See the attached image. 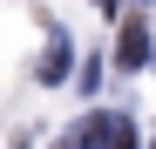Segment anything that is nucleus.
I'll use <instances>...</instances> for the list:
<instances>
[{
	"mask_svg": "<svg viewBox=\"0 0 156 149\" xmlns=\"http://www.w3.org/2000/svg\"><path fill=\"white\" fill-rule=\"evenodd\" d=\"M82 149H136V122H129L122 109H109V115H88Z\"/></svg>",
	"mask_w": 156,
	"mask_h": 149,
	"instance_id": "nucleus-1",
	"label": "nucleus"
},
{
	"mask_svg": "<svg viewBox=\"0 0 156 149\" xmlns=\"http://www.w3.org/2000/svg\"><path fill=\"white\" fill-rule=\"evenodd\" d=\"M115 68H149V27H143V20H122V34H115Z\"/></svg>",
	"mask_w": 156,
	"mask_h": 149,
	"instance_id": "nucleus-2",
	"label": "nucleus"
},
{
	"mask_svg": "<svg viewBox=\"0 0 156 149\" xmlns=\"http://www.w3.org/2000/svg\"><path fill=\"white\" fill-rule=\"evenodd\" d=\"M68 61H75V47H68V34L55 27V34H48V47H41V81H68Z\"/></svg>",
	"mask_w": 156,
	"mask_h": 149,
	"instance_id": "nucleus-3",
	"label": "nucleus"
},
{
	"mask_svg": "<svg viewBox=\"0 0 156 149\" xmlns=\"http://www.w3.org/2000/svg\"><path fill=\"white\" fill-rule=\"evenodd\" d=\"M95 7H102V14H115V7H122V0H95Z\"/></svg>",
	"mask_w": 156,
	"mask_h": 149,
	"instance_id": "nucleus-4",
	"label": "nucleus"
},
{
	"mask_svg": "<svg viewBox=\"0 0 156 149\" xmlns=\"http://www.w3.org/2000/svg\"><path fill=\"white\" fill-rule=\"evenodd\" d=\"M61 149H82V136H61Z\"/></svg>",
	"mask_w": 156,
	"mask_h": 149,
	"instance_id": "nucleus-5",
	"label": "nucleus"
},
{
	"mask_svg": "<svg viewBox=\"0 0 156 149\" xmlns=\"http://www.w3.org/2000/svg\"><path fill=\"white\" fill-rule=\"evenodd\" d=\"M149 149H156V142H149Z\"/></svg>",
	"mask_w": 156,
	"mask_h": 149,
	"instance_id": "nucleus-6",
	"label": "nucleus"
}]
</instances>
